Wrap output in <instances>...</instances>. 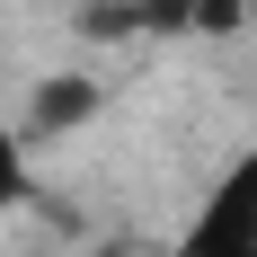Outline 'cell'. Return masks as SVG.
Instances as JSON below:
<instances>
[{"label":"cell","instance_id":"obj_1","mask_svg":"<svg viewBox=\"0 0 257 257\" xmlns=\"http://www.w3.org/2000/svg\"><path fill=\"white\" fill-rule=\"evenodd\" d=\"M178 257H257V142L213 178V195L195 204Z\"/></svg>","mask_w":257,"mask_h":257},{"label":"cell","instance_id":"obj_2","mask_svg":"<svg viewBox=\"0 0 257 257\" xmlns=\"http://www.w3.org/2000/svg\"><path fill=\"white\" fill-rule=\"evenodd\" d=\"M89 106H98V80H45L27 133H71V124H89Z\"/></svg>","mask_w":257,"mask_h":257},{"label":"cell","instance_id":"obj_3","mask_svg":"<svg viewBox=\"0 0 257 257\" xmlns=\"http://www.w3.org/2000/svg\"><path fill=\"white\" fill-rule=\"evenodd\" d=\"M27 204V133L18 124H0V213Z\"/></svg>","mask_w":257,"mask_h":257}]
</instances>
